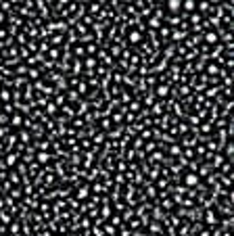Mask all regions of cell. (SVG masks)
<instances>
[{
	"label": "cell",
	"instance_id": "6da1fadb",
	"mask_svg": "<svg viewBox=\"0 0 234 236\" xmlns=\"http://www.w3.org/2000/svg\"><path fill=\"white\" fill-rule=\"evenodd\" d=\"M167 9H169L172 13L180 11V9H182V2H180V0H169V2H167Z\"/></svg>",
	"mask_w": 234,
	"mask_h": 236
},
{
	"label": "cell",
	"instance_id": "7a4b0ae2",
	"mask_svg": "<svg viewBox=\"0 0 234 236\" xmlns=\"http://www.w3.org/2000/svg\"><path fill=\"white\" fill-rule=\"evenodd\" d=\"M182 9H186V11H192V9H194V2H192V0H186V2L182 4Z\"/></svg>",
	"mask_w": 234,
	"mask_h": 236
},
{
	"label": "cell",
	"instance_id": "3957f363",
	"mask_svg": "<svg viewBox=\"0 0 234 236\" xmlns=\"http://www.w3.org/2000/svg\"><path fill=\"white\" fill-rule=\"evenodd\" d=\"M217 40V36L215 34H207V42H215Z\"/></svg>",
	"mask_w": 234,
	"mask_h": 236
},
{
	"label": "cell",
	"instance_id": "277c9868",
	"mask_svg": "<svg viewBox=\"0 0 234 236\" xmlns=\"http://www.w3.org/2000/svg\"><path fill=\"white\" fill-rule=\"evenodd\" d=\"M186 182H188V184H197V178H194V176H188Z\"/></svg>",
	"mask_w": 234,
	"mask_h": 236
},
{
	"label": "cell",
	"instance_id": "5b68a950",
	"mask_svg": "<svg viewBox=\"0 0 234 236\" xmlns=\"http://www.w3.org/2000/svg\"><path fill=\"white\" fill-rule=\"evenodd\" d=\"M151 25H153V27H159V19H157V17H155V19H151Z\"/></svg>",
	"mask_w": 234,
	"mask_h": 236
}]
</instances>
